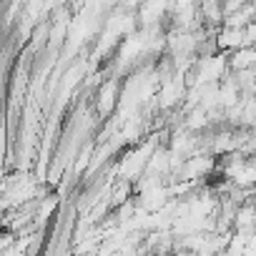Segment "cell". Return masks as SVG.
I'll return each instance as SVG.
<instances>
[{
	"label": "cell",
	"mask_w": 256,
	"mask_h": 256,
	"mask_svg": "<svg viewBox=\"0 0 256 256\" xmlns=\"http://www.w3.org/2000/svg\"><path fill=\"white\" fill-rule=\"evenodd\" d=\"M171 196H174L171 194V186L168 184H158V186L146 188V191L138 194V206H144L146 211H158V208H164L168 204Z\"/></svg>",
	"instance_id": "1"
},
{
	"label": "cell",
	"mask_w": 256,
	"mask_h": 256,
	"mask_svg": "<svg viewBox=\"0 0 256 256\" xmlns=\"http://www.w3.org/2000/svg\"><path fill=\"white\" fill-rule=\"evenodd\" d=\"M244 46H256V20L244 28Z\"/></svg>",
	"instance_id": "5"
},
{
	"label": "cell",
	"mask_w": 256,
	"mask_h": 256,
	"mask_svg": "<svg viewBox=\"0 0 256 256\" xmlns=\"http://www.w3.org/2000/svg\"><path fill=\"white\" fill-rule=\"evenodd\" d=\"M256 66V46H241L236 50H228V68L231 70H244Z\"/></svg>",
	"instance_id": "3"
},
{
	"label": "cell",
	"mask_w": 256,
	"mask_h": 256,
	"mask_svg": "<svg viewBox=\"0 0 256 256\" xmlns=\"http://www.w3.org/2000/svg\"><path fill=\"white\" fill-rule=\"evenodd\" d=\"M218 50H236L244 46V28H231V26H221L218 36H216Z\"/></svg>",
	"instance_id": "4"
},
{
	"label": "cell",
	"mask_w": 256,
	"mask_h": 256,
	"mask_svg": "<svg viewBox=\"0 0 256 256\" xmlns=\"http://www.w3.org/2000/svg\"><path fill=\"white\" fill-rule=\"evenodd\" d=\"M118 93H120V88H118V80H116V78H113V80L100 83L98 100H96V110L100 113V118H106V116L118 106Z\"/></svg>",
	"instance_id": "2"
}]
</instances>
